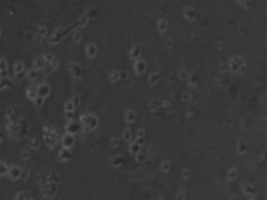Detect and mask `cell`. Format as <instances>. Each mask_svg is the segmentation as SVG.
Returning <instances> with one entry per match:
<instances>
[{"mask_svg": "<svg viewBox=\"0 0 267 200\" xmlns=\"http://www.w3.org/2000/svg\"><path fill=\"white\" fill-rule=\"evenodd\" d=\"M38 92L41 94V95L45 96V95H47L48 92H49V88H48V85H42L39 87Z\"/></svg>", "mask_w": 267, "mask_h": 200, "instance_id": "1", "label": "cell"}, {"mask_svg": "<svg viewBox=\"0 0 267 200\" xmlns=\"http://www.w3.org/2000/svg\"><path fill=\"white\" fill-rule=\"evenodd\" d=\"M136 69H137L138 72H142V71L145 69V65H144V63L142 62V61H139V62L137 63V65H136Z\"/></svg>", "mask_w": 267, "mask_h": 200, "instance_id": "2", "label": "cell"}, {"mask_svg": "<svg viewBox=\"0 0 267 200\" xmlns=\"http://www.w3.org/2000/svg\"><path fill=\"white\" fill-rule=\"evenodd\" d=\"M7 171V165L3 164V163H0V175H3Z\"/></svg>", "mask_w": 267, "mask_h": 200, "instance_id": "3", "label": "cell"}]
</instances>
